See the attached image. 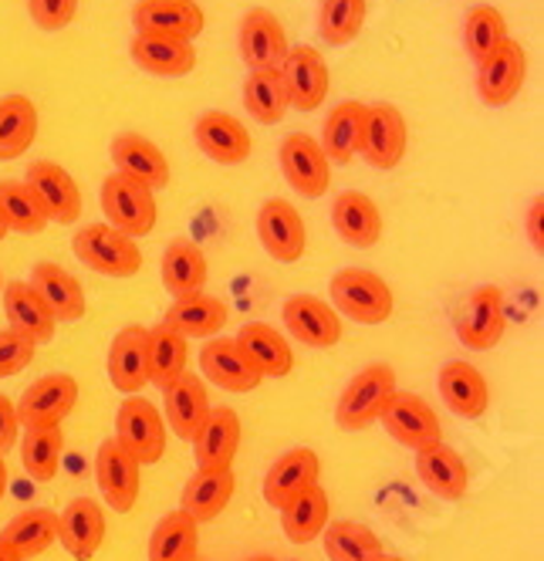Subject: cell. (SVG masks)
<instances>
[{
    "instance_id": "cell-57",
    "label": "cell",
    "mask_w": 544,
    "mask_h": 561,
    "mask_svg": "<svg viewBox=\"0 0 544 561\" xmlns=\"http://www.w3.org/2000/svg\"><path fill=\"white\" fill-rule=\"evenodd\" d=\"M382 561H403V558H382Z\"/></svg>"
},
{
    "instance_id": "cell-20",
    "label": "cell",
    "mask_w": 544,
    "mask_h": 561,
    "mask_svg": "<svg viewBox=\"0 0 544 561\" xmlns=\"http://www.w3.org/2000/svg\"><path fill=\"white\" fill-rule=\"evenodd\" d=\"M281 318L291 332V339H298L308 348H332L342 339V318L335 314L332 305H325L315 295H294L285 301Z\"/></svg>"
},
{
    "instance_id": "cell-56",
    "label": "cell",
    "mask_w": 544,
    "mask_h": 561,
    "mask_svg": "<svg viewBox=\"0 0 544 561\" xmlns=\"http://www.w3.org/2000/svg\"><path fill=\"white\" fill-rule=\"evenodd\" d=\"M251 561H278V558H267V554H257V558H251Z\"/></svg>"
},
{
    "instance_id": "cell-4",
    "label": "cell",
    "mask_w": 544,
    "mask_h": 561,
    "mask_svg": "<svg viewBox=\"0 0 544 561\" xmlns=\"http://www.w3.org/2000/svg\"><path fill=\"white\" fill-rule=\"evenodd\" d=\"M115 444H119L139 467L160 463L166 454V423L146 396H126L115 413Z\"/></svg>"
},
{
    "instance_id": "cell-16",
    "label": "cell",
    "mask_w": 544,
    "mask_h": 561,
    "mask_svg": "<svg viewBox=\"0 0 544 561\" xmlns=\"http://www.w3.org/2000/svg\"><path fill=\"white\" fill-rule=\"evenodd\" d=\"M193 139H197L200 152L207 159H213V163H220V167L247 163V156L254 149L247 126L241 123L238 115L220 112V108H210V112H204L197 118V126H193Z\"/></svg>"
},
{
    "instance_id": "cell-41",
    "label": "cell",
    "mask_w": 544,
    "mask_h": 561,
    "mask_svg": "<svg viewBox=\"0 0 544 561\" xmlns=\"http://www.w3.org/2000/svg\"><path fill=\"white\" fill-rule=\"evenodd\" d=\"M189 363V345L180 332H173L170 325H152L149 329V382H155L160 389H170L180 376H186Z\"/></svg>"
},
{
    "instance_id": "cell-33",
    "label": "cell",
    "mask_w": 544,
    "mask_h": 561,
    "mask_svg": "<svg viewBox=\"0 0 544 561\" xmlns=\"http://www.w3.org/2000/svg\"><path fill=\"white\" fill-rule=\"evenodd\" d=\"M233 488H238L233 470H197L186 480L180 511L197 520V525H207V520H217L227 511Z\"/></svg>"
},
{
    "instance_id": "cell-30",
    "label": "cell",
    "mask_w": 544,
    "mask_h": 561,
    "mask_svg": "<svg viewBox=\"0 0 544 561\" xmlns=\"http://www.w3.org/2000/svg\"><path fill=\"white\" fill-rule=\"evenodd\" d=\"M416 473L423 480V488L443 501H460L466 488H471V470H466L463 457L447 444L416 450Z\"/></svg>"
},
{
    "instance_id": "cell-45",
    "label": "cell",
    "mask_w": 544,
    "mask_h": 561,
    "mask_svg": "<svg viewBox=\"0 0 544 561\" xmlns=\"http://www.w3.org/2000/svg\"><path fill=\"white\" fill-rule=\"evenodd\" d=\"M325 554L332 561H382L385 551L379 538L356 520H328L325 525Z\"/></svg>"
},
{
    "instance_id": "cell-10",
    "label": "cell",
    "mask_w": 544,
    "mask_h": 561,
    "mask_svg": "<svg viewBox=\"0 0 544 561\" xmlns=\"http://www.w3.org/2000/svg\"><path fill=\"white\" fill-rule=\"evenodd\" d=\"M278 71H281V82H285V92H288L291 108H298V112H315L328 99L332 75H328L325 58L315 48H308V45L288 48V55H285V61H281Z\"/></svg>"
},
{
    "instance_id": "cell-24",
    "label": "cell",
    "mask_w": 544,
    "mask_h": 561,
    "mask_svg": "<svg viewBox=\"0 0 544 561\" xmlns=\"http://www.w3.org/2000/svg\"><path fill=\"white\" fill-rule=\"evenodd\" d=\"M200 369H204V376L213 386H220L227 392H251L264 379L254 369L247 352L238 345V339H213V342H207L204 352H200Z\"/></svg>"
},
{
    "instance_id": "cell-51",
    "label": "cell",
    "mask_w": 544,
    "mask_h": 561,
    "mask_svg": "<svg viewBox=\"0 0 544 561\" xmlns=\"http://www.w3.org/2000/svg\"><path fill=\"white\" fill-rule=\"evenodd\" d=\"M18 410H14V403L11 399L0 392V454L4 450H11L14 444H18Z\"/></svg>"
},
{
    "instance_id": "cell-3",
    "label": "cell",
    "mask_w": 544,
    "mask_h": 561,
    "mask_svg": "<svg viewBox=\"0 0 544 561\" xmlns=\"http://www.w3.org/2000/svg\"><path fill=\"white\" fill-rule=\"evenodd\" d=\"M71 251L85 267L105 277H132L142 267V251L136 240L108 224H89L71 237Z\"/></svg>"
},
{
    "instance_id": "cell-52",
    "label": "cell",
    "mask_w": 544,
    "mask_h": 561,
    "mask_svg": "<svg viewBox=\"0 0 544 561\" xmlns=\"http://www.w3.org/2000/svg\"><path fill=\"white\" fill-rule=\"evenodd\" d=\"M524 227H528L531 248H534L537 254H544V196H534V199H531Z\"/></svg>"
},
{
    "instance_id": "cell-40",
    "label": "cell",
    "mask_w": 544,
    "mask_h": 561,
    "mask_svg": "<svg viewBox=\"0 0 544 561\" xmlns=\"http://www.w3.org/2000/svg\"><path fill=\"white\" fill-rule=\"evenodd\" d=\"M37 139V105L27 95L0 99V163L24 156Z\"/></svg>"
},
{
    "instance_id": "cell-58",
    "label": "cell",
    "mask_w": 544,
    "mask_h": 561,
    "mask_svg": "<svg viewBox=\"0 0 544 561\" xmlns=\"http://www.w3.org/2000/svg\"><path fill=\"white\" fill-rule=\"evenodd\" d=\"M0 291H4V285H0Z\"/></svg>"
},
{
    "instance_id": "cell-37",
    "label": "cell",
    "mask_w": 544,
    "mask_h": 561,
    "mask_svg": "<svg viewBox=\"0 0 544 561\" xmlns=\"http://www.w3.org/2000/svg\"><path fill=\"white\" fill-rule=\"evenodd\" d=\"M238 345L247 352V358L261 376L285 379L294 366V355H291V345L285 342V335L264 322H247L238 335Z\"/></svg>"
},
{
    "instance_id": "cell-55",
    "label": "cell",
    "mask_w": 544,
    "mask_h": 561,
    "mask_svg": "<svg viewBox=\"0 0 544 561\" xmlns=\"http://www.w3.org/2000/svg\"><path fill=\"white\" fill-rule=\"evenodd\" d=\"M8 237V224H4V217H0V240Z\"/></svg>"
},
{
    "instance_id": "cell-47",
    "label": "cell",
    "mask_w": 544,
    "mask_h": 561,
    "mask_svg": "<svg viewBox=\"0 0 544 561\" xmlns=\"http://www.w3.org/2000/svg\"><path fill=\"white\" fill-rule=\"evenodd\" d=\"M508 42V21L504 14L490 4H477L466 11V21H463V48L471 55L477 65L497 48Z\"/></svg>"
},
{
    "instance_id": "cell-14",
    "label": "cell",
    "mask_w": 544,
    "mask_h": 561,
    "mask_svg": "<svg viewBox=\"0 0 544 561\" xmlns=\"http://www.w3.org/2000/svg\"><path fill=\"white\" fill-rule=\"evenodd\" d=\"M278 152H281V173L291 183V190H298L308 199L325 196V190L332 186V163L325 159L315 136L291 133Z\"/></svg>"
},
{
    "instance_id": "cell-18",
    "label": "cell",
    "mask_w": 544,
    "mask_h": 561,
    "mask_svg": "<svg viewBox=\"0 0 544 561\" xmlns=\"http://www.w3.org/2000/svg\"><path fill=\"white\" fill-rule=\"evenodd\" d=\"M112 163H115V173L149 186L152 193L166 190L173 180L166 152L139 133H119L112 139Z\"/></svg>"
},
{
    "instance_id": "cell-17",
    "label": "cell",
    "mask_w": 544,
    "mask_h": 561,
    "mask_svg": "<svg viewBox=\"0 0 544 561\" xmlns=\"http://www.w3.org/2000/svg\"><path fill=\"white\" fill-rule=\"evenodd\" d=\"M136 34H163L180 42H197L207 18L197 0H139L132 8Z\"/></svg>"
},
{
    "instance_id": "cell-54",
    "label": "cell",
    "mask_w": 544,
    "mask_h": 561,
    "mask_svg": "<svg viewBox=\"0 0 544 561\" xmlns=\"http://www.w3.org/2000/svg\"><path fill=\"white\" fill-rule=\"evenodd\" d=\"M0 561H21V558H18V551H14V548H8L4 541H0Z\"/></svg>"
},
{
    "instance_id": "cell-53",
    "label": "cell",
    "mask_w": 544,
    "mask_h": 561,
    "mask_svg": "<svg viewBox=\"0 0 544 561\" xmlns=\"http://www.w3.org/2000/svg\"><path fill=\"white\" fill-rule=\"evenodd\" d=\"M8 463H4V454H0V501H4V494H8Z\"/></svg>"
},
{
    "instance_id": "cell-12",
    "label": "cell",
    "mask_w": 544,
    "mask_h": 561,
    "mask_svg": "<svg viewBox=\"0 0 544 561\" xmlns=\"http://www.w3.org/2000/svg\"><path fill=\"white\" fill-rule=\"evenodd\" d=\"M24 186L34 193V199L42 204L45 217L55 224H74L82 217V190L71 180V173L51 159H37L27 167Z\"/></svg>"
},
{
    "instance_id": "cell-43",
    "label": "cell",
    "mask_w": 544,
    "mask_h": 561,
    "mask_svg": "<svg viewBox=\"0 0 544 561\" xmlns=\"http://www.w3.org/2000/svg\"><path fill=\"white\" fill-rule=\"evenodd\" d=\"M244 108L251 112V118L264 126H278L281 118L288 115L291 102L281 82V71H251L244 82Z\"/></svg>"
},
{
    "instance_id": "cell-39",
    "label": "cell",
    "mask_w": 544,
    "mask_h": 561,
    "mask_svg": "<svg viewBox=\"0 0 544 561\" xmlns=\"http://www.w3.org/2000/svg\"><path fill=\"white\" fill-rule=\"evenodd\" d=\"M200 554V525L183 511L163 514L149 538V561H197Z\"/></svg>"
},
{
    "instance_id": "cell-1",
    "label": "cell",
    "mask_w": 544,
    "mask_h": 561,
    "mask_svg": "<svg viewBox=\"0 0 544 561\" xmlns=\"http://www.w3.org/2000/svg\"><path fill=\"white\" fill-rule=\"evenodd\" d=\"M328 291H332L335 314H348L359 325H382L393 318V291L372 271L342 267L332 277Z\"/></svg>"
},
{
    "instance_id": "cell-9",
    "label": "cell",
    "mask_w": 544,
    "mask_h": 561,
    "mask_svg": "<svg viewBox=\"0 0 544 561\" xmlns=\"http://www.w3.org/2000/svg\"><path fill=\"white\" fill-rule=\"evenodd\" d=\"M409 146L406 118L396 105L375 102L366 108V133H362V156L375 170H396Z\"/></svg>"
},
{
    "instance_id": "cell-48",
    "label": "cell",
    "mask_w": 544,
    "mask_h": 561,
    "mask_svg": "<svg viewBox=\"0 0 544 561\" xmlns=\"http://www.w3.org/2000/svg\"><path fill=\"white\" fill-rule=\"evenodd\" d=\"M0 217H4L8 230L18 233H42L51 224L34 193L18 180H0Z\"/></svg>"
},
{
    "instance_id": "cell-31",
    "label": "cell",
    "mask_w": 544,
    "mask_h": 561,
    "mask_svg": "<svg viewBox=\"0 0 544 561\" xmlns=\"http://www.w3.org/2000/svg\"><path fill=\"white\" fill-rule=\"evenodd\" d=\"M230 322V308L213 298V295H186L176 298L170 305V311L163 314V325H170L173 332H180L186 342L189 339H217V332Z\"/></svg>"
},
{
    "instance_id": "cell-49",
    "label": "cell",
    "mask_w": 544,
    "mask_h": 561,
    "mask_svg": "<svg viewBox=\"0 0 544 561\" xmlns=\"http://www.w3.org/2000/svg\"><path fill=\"white\" fill-rule=\"evenodd\" d=\"M34 352H37V345H34L27 335H21V332H14V329L0 332V379L18 376L21 369H27V366H31V358H34Z\"/></svg>"
},
{
    "instance_id": "cell-6",
    "label": "cell",
    "mask_w": 544,
    "mask_h": 561,
    "mask_svg": "<svg viewBox=\"0 0 544 561\" xmlns=\"http://www.w3.org/2000/svg\"><path fill=\"white\" fill-rule=\"evenodd\" d=\"M524 78H528V55L524 48L508 37L504 45H497L481 65H477V92L481 102L490 108H504L511 105L521 89H524Z\"/></svg>"
},
{
    "instance_id": "cell-26",
    "label": "cell",
    "mask_w": 544,
    "mask_h": 561,
    "mask_svg": "<svg viewBox=\"0 0 544 561\" xmlns=\"http://www.w3.org/2000/svg\"><path fill=\"white\" fill-rule=\"evenodd\" d=\"M129 55L142 71L155 78H183L197 68V48H193V42H180V37H163V34H136Z\"/></svg>"
},
{
    "instance_id": "cell-50",
    "label": "cell",
    "mask_w": 544,
    "mask_h": 561,
    "mask_svg": "<svg viewBox=\"0 0 544 561\" xmlns=\"http://www.w3.org/2000/svg\"><path fill=\"white\" fill-rule=\"evenodd\" d=\"M82 0H27V11L34 18V24L42 31H65Z\"/></svg>"
},
{
    "instance_id": "cell-46",
    "label": "cell",
    "mask_w": 544,
    "mask_h": 561,
    "mask_svg": "<svg viewBox=\"0 0 544 561\" xmlns=\"http://www.w3.org/2000/svg\"><path fill=\"white\" fill-rule=\"evenodd\" d=\"M369 0H322L319 8V34L325 37V45H352L362 34Z\"/></svg>"
},
{
    "instance_id": "cell-34",
    "label": "cell",
    "mask_w": 544,
    "mask_h": 561,
    "mask_svg": "<svg viewBox=\"0 0 544 561\" xmlns=\"http://www.w3.org/2000/svg\"><path fill=\"white\" fill-rule=\"evenodd\" d=\"M160 277H163V288L173 298H186V295L204 291L207 257H204L197 240H189V237L170 240V248L163 251V261H160Z\"/></svg>"
},
{
    "instance_id": "cell-32",
    "label": "cell",
    "mask_w": 544,
    "mask_h": 561,
    "mask_svg": "<svg viewBox=\"0 0 544 561\" xmlns=\"http://www.w3.org/2000/svg\"><path fill=\"white\" fill-rule=\"evenodd\" d=\"M166 396V423L173 426V433L186 444H193V436L200 433V426L207 423L210 416V396H207V386L200 376H180L170 389H163Z\"/></svg>"
},
{
    "instance_id": "cell-21",
    "label": "cell",
    "mask_w": 544,
    "mask_h": 561,
    "mask_svg": "<svg viewBox=\"0 0 544 561\" xmlns=\"http://www.w3.org/2000/svg\"><path fill=\"white\" fill-rule=\"evenodd\" d=\"M108 382L126 392V396H139L149 386V329L142 325H129L108 345Z\"/></svg>"
},
{
    "instance_id": "cell-35",
    "label": "cell",
    "mask_w": 544,
    "mask_h": 561,
    "mask_svg": "<svg viewBox=\"0 0 544 561\" xmlns=\"http://www.w3.org/2000/svg\"><path fill=\"white\" fill-rule=\"evenodd\" d=\"M440 396L450 413L463 420H481L490 407L487 379L471 363H450L440 369Z\"/></svg>"
},
{
    "instance_id": "cell-44",
    "label": "cell",
    "mask_w": 544,
    "mask_h": 561,
    "mask_svg": "<svg viewBox=\"0 0 544 561\" xmlns=\"http://www.w3.org/2000/svg\"><path fill=\"white\" fill-rule=\"evenodd\" d=\"M61 450H65L61 426H31L21 439V463L27 477L42 480V484L55 480L61 467Z\"/></svg>"
},
{
    "instance_id": "cell-11",
    "label": "cell",
    "mask_w": 544,
    "mask_h": 561,
    "mask_svg": "<svg viewBox=\"0 0 544 561\" xmlns=\"http://www.w3.org/2000/svg\"><path fill=\"white\" fill-rule=\"evenodd\" d=\"M238 48L251 71H275V68H281L291 45H288L285 24L278 21L275 11L251 8L238 31Z\"/></svg>"
},
{
    "instance_id": "cell-28",
    "label": "cell",
    "mask_w": 544,
    "mask_h": 561,
    "mask_svg": "<svg viewBox=\"0 0 544 561\" xmlns=\"http://www.w3.org/2000/svg\"><path fill=\"white\" fill-rule=\"evenodd\" d=\"M366 102H338L328 115H325V126H322V152L328 163L348 167L352 159L362 152V133H366Z\"/></svg>"
},
{
    "instance_id": "cell-5",
    "label": "cell",
    "mask_w": 544,
    "mask_h": 561,
    "mask_svg": "<svg viewBox=\"0 0 544 561\" xmlns=\"http://www.w3.org/2000/svg\"><path fill=\"white\" fill-rule=\"evenodd\" d=\"M102 214H105V224L115 227L119 233L126 237H146L152 233L155 227V217H160V210H155V193L123 173H112L105 183H102Z\"/></svg>"
},
{
    "instance_id": "cell-8",
    "label": "cell",
    "mask_w": 544,
    "mask_h": 561,
    "mask_svg": "<svg viewBox=\"0 0 544 561\" xmlns=\"http://www.w3.org/2000/svg\"><path fill=\"white\" fill-rule=\"evenodd\" d=\"M453 329L466 348L487 352L500 342L504 335V295L494 285L474 288L456 308Z\"/></svg>"
},
{
    "instance_id": "cell-25",
    "label": "cell",
    "mask_w": 544,
    "mask_h": 561,
    "mask_svg": "<svg viewBox=\"0 0 544 561\" xmlns=\"http://www.w3.org/2000/svg\"><path fill=\"white\" fill-rule=\"evenodd\" d=\"M332 227L345 244L369 251L379 244V237H382V214H379L372 196H366L359 190H345L335 196V204H332Z\"/></svg>"
},
{
    "instance_id": "cell-23",
    "label": "cell",
    "mask_w": 544,
    "mask_h": 561,
    "mask_svg": "<svg viewBox=\"0 0 544 561\" xmlns=\"http://www.w3.org/2000/svg\"><path fill=\"white\" fill-rule=\"evenodd\" d=\"M241 416L230 407L210 410L200 433L193 436V454H197V470H230L233 457L241 450Z\"/></svg>"
},
{
    "instance_id": "cell-27",
    "label": "cell",
    "mask_w": 544,
    "mask_h": 561,
    "mask_svg": "<svg viewBox=\"0 0 544 561\" xmlns=\"http://www.w3.org/2000/svg\"><path fill=\"white\" fill-rule=\"evenodd\" d=\"M58 541L78 561L95 558L105 541V511L92 497H78L58 514Z\"/></svg>"
},
{
    "instance_id": "cell-7",
    "label": "cell",
    "mask_w": 544,
    "mask_h": 561,
    "mask_svg": "<svg viewBox=\"0 0 544 561\" xmlns=\"http://www.w3.org/2000/svg\"><path fill=\"white\" fill-rule=\"evenodd\" d=\"M379 423L389 430V436H393L396 444H403L409 450L443 444V426H440L433 407L413 392H393Z\"/></svg>"
},
{
    "instance_id": "cell-38",
    "label": "cell",
    "mask_w": 544,
    "mask_h": 561,
    "mask_svg": "<svg viewBox=\"0 0 544 561\" xmlns=\"http://www.w3.org/2000/svg\"><path fill=\"white\" fill-rule=\"evenodd\" d=\"M0 541L18 551L21 561L45 554L58 541V514L48 507H31L11 517V525L0 531Z\"/></svg>"
},
{
    "instance_id": "cell-13",
    "label": "cell",
    "mask_w": 544,
    "mask_h": 561,
    "mask_svg": "<svg viewBox=\"0 0 544 561\" xmlns=\"http://www.w3.org/2000/svg\"><path fill=\"white\" fill-rule=\"evenodd\" d=\"M257 237H261V248L281 264L301 261V254L308 248V230H304L298 207L281 196L267 199V204L257 210Z\"/></svg>"
},
{
    "instance_id": "cell-29",
    "label": "cell",
    "mask_w": 544,
    "mask_h": 561,
    "mask_svg": "<svg viewBox=\"0 0 544 561\" xmlns=\"http://www.w3.org/2000/svg\"><path fill=\"white\" fill-rule=\"evenodd\" d=\"M27 285L37 291V298L45 301V308L51 311L55 322H78L85 314V291L78 285V277L68 274L65 267L45 261V264H34L31 280Z\"/></svg>"
},
{
    "instance_id": "cell-15",
    "label": "cell",
    "mask_w": 544,
    "mask_h": 561,
    "mask_svg": "<svg viewBox=\"0 0 544 561\" xmlns=\"http://www.w3.org/2000/svg\"><path fill=\"white\" fill-rule=\"evenodd\" d=\"M74 403H78V382L65 373H51V376H42L37 382H31L14 410H18V423L24 430L61 426V420L74 410Z\"/></svg>"
},
{
    "instance_id": "cell-36",
    "label": "cell",
    "mask_w": 544,
    "mask_h": 561,
    "mask_svg": "<svg viewBox=\"0 0 544 561\" xmlns=\"http://www.w3.org/2000/svg\"><path fill=\"white\" fill-rule=\"evenodd\" d=\"M4 311L11 318V329L27 335L34 345L42 342H51L55 339V318L51 311L45 308V301L37 298V291L27 285V280H11V285H4Z\"/></svg>"
},
{
    "instance_id": "cell-19",
    "label": "cell",
    "mask_w": 544,
    "mask_h": 561,
    "mask_svg": "<svg viewBox=\"0 0 544 561\" xmlns=\"http://www.w3.org/2000/svg\"><path fill=\"white\" fill-rule=\"evenodd\" d=\"M95 477H99V491L105 504L115 514H129L139 501V463L115 444V436L105 439L95 454Z\"/></svg>"
},
{
    "instance_id": "cell-2",
    "label": "cell",
    "mask_w": 544,
    "mask_h": 561,
    "mask_svg": "<svg viewBox=\"0 0 544 561\" xmlns=\"http://www.w3.org/2000/svg\"><path fill=\"white\" fill-rule=\"evenodd\" d=\"M396 392V373L385 363L366 366L359 376L348 379L345 392L338 396L335 407V423L342 430H366L382 420L389 399Z\"/></svg>"
},
{
    "instance_id": "cell-22",
    "label": "cell",
    "mask_w": 544,
    "mask_h": 561,
    "mask_svg": "<svg viewBox=\"0 0 544 561\" xmlns=\"http://www.w3.org/2000/svg\"><path fill=\"white\" fill-rule=\"evenodd\" d=\"M319 454L308 450V447H298V450H288L285 457H278L270 463L267 477H264V501L270 507H288L294 497H301L308 488L319 484Z\"/></svg>"
},
{
    "instance_id": "cell-42",
    "label": "cell",
    "mask_w": 544,
    "mask_h": 561,
    "mask_svg": "<svg viewBox=\"0 0 544 561\" xmlns=\"http://www.w3.org/2000/svg\"><path fill=\"white\" fill-rule=\"evenodd\" d=\"M328 494L315 484V488H308L301 497H294L288 507H281V528L288 535L291 545H308V541H315L325 525H328Z\"/></svg>"
}]
</instances>
